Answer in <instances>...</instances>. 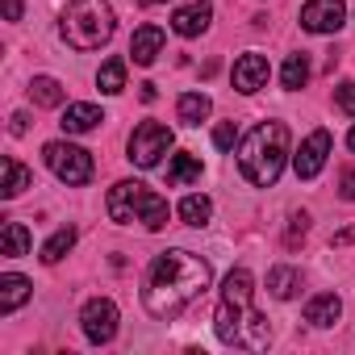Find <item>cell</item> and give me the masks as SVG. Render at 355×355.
<instances>
[{
    "label": "cell",
    "mask_w": 355,
    "mask_h": 355,
    "mask_svg": "<svg viewBox=\"0 0 355 355\" xmlns=\"http://www.w3.org/2000/svg\"><path fill=\"white\" fill-rule=\"evenodd\" d=\"M214 272L201 255L184 251V247H175V251H163L155 255L150 272H146V288H142V305L150 318L159 322H171V318H180L205 288H209Z\"/></svg>",
    "instance_id": "cell-1"
},
{
    "label": "cell",
    "mask_w": 355,
    "mask_h": 355,
    "mask_svg": "<svg viewBox=\"0 0 355 355\" xmlns=\"http://www.w3.org/2000/svg\"><path fill=\"white\" fill-rule=\"evenodd\" d=\"M288 163V125L284 121H259L239 142V171L255 189H272Z\"/></svg>",
    "instance_id": "cell-2"
},
{
    "label": "cell",
    "mask_w": 355,
    "mask_h": 355,
    "mask_svg": "<svg viewBox=\"0 0 355 355\" xmlns=\"http://www.w3.org/2000/svg\"><path fill=\"white\" fill-rule=\"evenodd\" d=\"M113 30H117V17L109 0H71L59 21V34L71 51H101L113 38Z\"/></svg>",
    "instance_id": "cell-3"
},
{
    "label": "cell",
    "mask_w": 355,
    "mask_h": 355,
    "mask_svg": "<svg viewBox=\"0 0 355 355\" xmlns=\"http://www.w3.org/2000/svg\"><path fill=\"white\" fill-rule=\"evenodd\" d=\"M105 209L117 226H130V222H142L146 230H163L167 226V201L159 193H150L142 180H121L109 189L105 197Z\"/></svg>",
    "instance_id": "cell-4"
},
{
    "label": "cell",
    "mask_w": 355,
    "mask_h": 355,
    "mask_svg": "<svg viewBox=\"0 0 355 355\" xmlns=\"http://www.w3.org/2000/svg\"><path fill=\"white\" fill-rule=\"evenodd\" d=\"M42 159H46V167L59 175L67 189H80V184L92 180V155L84 146H76V142H46Z\"/></svg>",
    "instance_id": "cell-5"
},
{
    "label": "cell",
    "mask_w": 355,
    "mask_h": 355,
    "mask_svg": "<svg viewBox=\"0 0 355 355\" xmlns=\"http://www.w3.org/2000/svg\"><path fill=\"white\" fill-rule=\"evenodd\" d=\"M171 142H175V134H171L163 121H142V125H134V134H130V163L142 167V171H150V167H159V159L171 150Z\"/></svg>",
    "instance_id": "cell-6"
},
{
    "label": "cell",
    "mask_w": 355,
    "mask_h": 355,
    "mask_svg": "<svg viewBox=\"0 0 355 355\" xmlns=\"http://www.w3.org/2000/svg\"><path fill=\"white\" fill-rule=\"evenodd\" d=\"M117 322H121V313H117V305H113L109 297H92V301L80 309V326H84V338H88L92 347L113 343Z\"/></svg>",
    "instance_id": "cell-7"
},
{
    "label": "cell",
    "mask_w": 355,
    "mask_h": 355,
    "mask_svg": "<svg viewBox=\"0 0 355 355\" xmlns=\"http://www.w3.org/2000/svg\"><path fill=\"white\" fill-rule=\"evenodd\" d=\"M343 21H347L343 0H309L301 9V30H309V34H338Z\"/></svg>",
    "instance_id": "cell-8"
},
{
    "label": "cell",
    "mask_w": 355,
    "mask_h": 355,
    "mask_svg": "<svg viewBox=\"0 0 355 355\" xmlns=\"http://www.w3.org/2000/svg\"><path fill=\"white\" fill-rule=\"evenodd\" d=\"M330 134L326 130H313L305 142H301V150L293 155V171H297V180H313V175L326 167V159H330Z\"/></svg>",
    "instance_id": "cell-9"
},
{
    "label": "cell",
    "mask_w": 355,
    "mask_h": 355,
    "mask_svg": "<svg viewBox=\"0 0 355 355\" xmlns=\"http://www.w3.org/2000/svg\"><path fill=\"white\" fill-rule=\"evenodd\" d=\"M230 76H234V88L251 96V92L268 88V76H272V67H268V59H263V55H255V51H251V55L234 59V71H230Z\"/></svg>",
    "instance_id": "cell-10"
},
{
    "label": "cell",
    "mask_w": 355,
    "mask_h": 355,
    "mask_svg": "<svg viewBox=\"0 0 355 355\" xmlns=\"http://www.w3.org/2000/svg\"><path fill=\"white\" fill-rule=\"evenodd\" d=\"M214 21V9H209V0H193V5L184 9H175L171 13V30L180 34V38H201Z\"/></svg>",
    "instance_id": "cell-11"
},
{
    "label": "cell",
    "mask_w": 355,
    "mask_h": 355,
    "mask_svg": "<svg viewBox=\"0 0 355 355\" xmlns=\"http://www.w3.org/2000/svg\"><path fill=\"white\" fill-rule=\"evenodd\" d=\"M159 55H163V30L159 26H138L134 38H130V59L138 67H150Z\"/></svg>",
    "instance_id": "cell-12"
},
{
    "label": "cell",
    "mask_w": 355,
    "mask_h": 355,
    "mask_svg": "<svg viewBox=\"0 0 355 355\" xmlns=\"http://www.w3.org/2000/svg\"><path fill=\"white\" fill-rule=\"evenodd\" d=\"M30 293H34V284H30L26 276H17V272H5V276H0V318L17 313V309L30 301Z\"/></svg>",
    "instance_id": "cell-13"
},
{
    "label": "cell",
    "mask_w": 355,
    "mask_h": 355,
    "mask_svg": "<svg viewBox=\"0 0 355 355\" xmlns=\"http://www.w3.org/2000/svg\"><path fill=\"white\" fill-rule=\"evenodd\" d=\"M105 121V113L96 109V105H88V101H80V105H67L63 109V134H88V130H96Z\"/></svg>",
    "instance_id": "cell-14"
},
{
    "label": "cell",
    "mask_w": 355,
    "mask_h": 355,
    "mask_svg": "<svg viewBox=\"0 0 355 355\" xmlns=\"http://www.w3.org/2000/svg\"><path fill=\"white\" fill-rule=\"evenodd\" d=\"M201 159L197 155H189V150H180V155H171V163H167V184L171 189H184V184H197L201 180Z\"/></svg>",
    "instance_id": "cell-15"
},
{
    "label": "cell",
    "mask_w": 355,
    "mask_h": 355,
    "mask_svg": "<svg viewBox=\"0 0 355 355\" xmlns=\"http://www.w3.org/2000/svg\"><path fill=\"white\" fill-rule=\"evenodd\" d=\"M338 313H343V301L334 293H318V297L305 301V322L309 326H334Z\"/></svg>",
    "instance_id": "cell-16"
},
{
    "label": "cell",
    "mask_w": 355,
    "mask_h": 355,
    "mask_svg": "<svg viewBox=\"0 0 355 355\" xmlns=\"http://www.w3.org/2000/svg\"><path fill=\"white\" fill-rule=\"evenodd\" d=\"M243 313H247V309H239V305H230V301H218V313H214V330H218V338H222L226 347H239Z\"/></svg>",
    "instance_id": "cell-17"
},
{
    "label": "cell",
    "mask_w": 355,
    "mask_h": 355,
    "mask_svg": "<svg viewBox=\"0 0 355 355\" xmlns=\"http://www.w3.org/2000/svg\"><path fill=\"white\" fill-rule=\"evenodd\" d=\"M251 293H255V280H251L247 268H234V272L222 280V301H230V305H239V309L251 305Z\"/></svg>",
    "instance_id": "cell-18"
},
{
    "label": "cell",
    "mask_w": 355,
    "mask_h": 355,
    "mask_svg": "<svg viewBox=\"0 0 355 355\" xmlns=\"http://www.w3.org/2000/svg\"><path fill=\"white\" fill-rule=\"evenodd\" d=\"M272 343V326L263 313H243V330H239V347H251V351H263Z\"/></svg>",
    "instance_id": "cell-19"
},
{
    "label": "cell",
    "mask_w": 355,
    "mask_h": 355,
    "mask_svg": "<svg viewBox=\"0 0 355 355\" xmlns=\"http://www.w3.org/2000/svg\"><path fill=\"white\" fill-rule=\"evenodd\" d=\"M175 214H180V222H184V226L201 230V226H209V218H214V201H209L205 193H189Z\"/></svg>",
    "instance_id": "cell-20"
},
{
    "label": "cell",
    "mask_w": 355,
    "mask_h": 355,
    "mask_svg": "<svg viewBox=\"0 0 355 355\" xmlns=\"http://www.w3.org/2000/svg\"><path fill=\"white\" fill-rule=\"evenodd\" d=\"M0 255H5V259L30 255V230L21 222H5V226H0Z\"/></svg>",
    "instance_id": "cell-21"
},
{
    "label": "cell",
    "mask_w": 355,
    "mask_h": 355,
    "mask_svg": "<svg viewBox=\"0 0 355 355\" xmlns=\"http://www.w3.org/2000/svg\"><path fill=\"white\" fill-rule=\"evenodd\" d=\"M63 96H67V88H63L55 76H34V80H30V101H34V105H42V109H59Z\"/></svg>",
    "instance_id": "cell-22"
},
{
    "label": "cell",
    "mask_w": 355,
    "mask_h": 355,
    "mask_svg": "<svg viewBox=\"0 0 355 355\" xmlns=\"http://www.w3.org/2000/svg\"><path fill=\"white\" fill-rule=\"evenodd\" d=\"M209 109H214V101L205 92H184L180 101H175V117H180L184 125H201L209 117Z\"/></svg>",
    "instance_id": "cell-23"
},
{
    "label": "cell",
    "mask_w": 355,
    "mask_h": 355,
    "mask_svg": "<svg viewBox=\"0 0 355 355\" xmlns=\"http://www.w3.org/2000/svg\"><path fill=\"white\" fill-rule=\"evenodd\" d=\"M30 184H34V171H30V167H21L17 159H5V184H0V197L13 201V197H21Z\"/></svg>",
    "instance_id": "cell-24"
},
{
    "label": "cell",
    "mask_w": 355,
    "mask_h": 355,
    "mask_svg": "<svg viewBox=\"0 0 355 355\" xmlns=\"http://www.w3.org/2000/svg\"><path fill=\"white\" fill-rule=\"evenodd\" d=\"M268 288H272L276 301H288V297H297V288H301V272L288 268V263H280V268L268 272Z\"/></svg>",
    "instance_id": "cell-25"
},
{
    "label": "cell",
    "mask_w": 355,
    "mask_h": 355,
    "mask_svg": "<svg viewBox=\"0 0 355 355\" xmlns=\"http://www.w3.org/2000/svg\"><path fill=\"white\" fill-rule=\"evenodd\" d=\"M96 88L109 92V96H117L125 88V59H105L101 71H96Z\"/></svg>",
    "instance_id": "cell-26"
},
{
    "label": "cell",
    "mask_w": 355,
    "mask_h": 355,
    "mask_svg": "<svg viewBox=\"0 0 355 355\" xmlns=\"http://www.w3.org/2000/svg\"><path fill=\"white\" fill-rule=\"evenodd\" d=\"M280 84H284L288 92L305 88V84H309V59H305V55H288L284 67H280Z\"/></svg>",
    "instance_id": "cell-27"
},
{
    "label": "cell",
    "mask_w": 355,
    "mask_h": 355,
    "mask_svg": "<svg viewBox=\"0 0 355 355\" xmlns=\"http://www.w3.org/2000/svg\"><path fill=\"white\" fill-rule=\"evenodd\" d=\"M76 239H80V234H76V226H63V230H55V234L46 239V247H42V263H59V259H63V255L76 247Z\"/></svg>",
    "instance_id": "cell-28"
},
{
    "label": "cell",
    "mask_w": 355,
    "mask_h": 355,
    "mask_svg": "<svg viewBox=\"0 0 355 355\" xmlns=\"http://www.w3.org/2000/svg\"><path fill=\"white\" fill-rule=\"evenodd\" d=\"M334 105H338L343 113H351V117H355V84H351V80L334 88Z\"/></svg>",
    "instance_id": "cell-29"
},
{
    "label": "cell",
    "mask_w": 355,
    "mask_h": 355,
    "mask_svg": "<svg viewBox=\"0 0 355 355\" xmlns=\"http://www.w3.org/2000/svg\"><path fill=\"white\" fill-rule=\"evenodd\" d=\"M234 142H239V130H234L230 121L214 130V146H218V150H234Z\"/></svg>",
    "instance_id": "cell-30"
},
{
    "label": "cell",
    "mask_w": 355,
    "mask_h": 355,
    "mask_svg": "<svg viewBox=\"0 0 355 355\" xmlns=\"http://www.w3.org/2000/svg\"><path fill=\"white\" fill-rule=\"evenodd\" d=\"M305 230H309V218H305V214H293V218H288V247H297V243L305 239Z\"/></svg>",
    "instance_id": "cell-31"
},
{
    "label": "cell",
    "mask_w": 355,
    "mask_h": 355,
    "mask_svg": "<svg viewBox=\"0 0 355 355\" xmlns=\"http://www.w3.org/2000/svg\"><path fill=\"white\" fill-rule=\"evenodd\" d=\"M21 9L26 0H5V21H21Z\"/></svg>",
    "instance_id": "cell-32"
},
{
    "label": "cell",
    "mask_w": 355,
    "mask_h": 355,
    "mask_svg": "<svg viewBox=\"0 0 355 355\" xmlns=\"http://www.w3.org/2000/svg\"><path fill=\"white\" fill-rule=\"evenodd\" d=\"M343 201H355V171H343Z\"/></svg>",
    "instance_id": "cell-33"
},
{
    "label": "cell",
    "mask_w": 355,
    "mask_h": 355,
    "mask_svg": "<svg viewBox=\"0 0 355 355\" xmlns=\"http://www.w3.org/2000/svg\"><path fill=\"white\" fill-rule=\"evenodd\" d=\"M355 243V226H347V230H338L334 239H330V247H351Z\"/></svg>",
    "instance_id": "cell-34"
},
{
    "label": "cell",
    "mask_w": 355,
    "mask_h": 355,
    "mask_svg": "<svg viewBox=\"0 0 355 355\" xmlns=\"http://www.w3.org/2000/svg\"><path fill=\"white\" fill-rule=\"evenodd\" d=\"M9 130H13V134L21 138V134L30 130V117H26V113H13V125H9Z\"/></svg>",
    "instance_id": "cell-35"
},
{
    "label": "cell",
    "mask_w": 355,
    "mask_h": 355,
    "mask_svg": "<svg viewBox=\"0 0 355 355\" xmlns=\"http://www.w3.org/2000/svg\"><path fill=\"white\" fill-rule=\"evenodd\" d=\"M347 146H351V150H355V125H351V134H347Z\"/></svg>",
    "instance_id": "cell-36"
},
{
    "label": "cell",
    "mask_w": 355,
    "mask_h": 355,
    "mask_svg": "<svg viewBox=\"0 0 355 355\" xmlns=\"http://www.w3.org/2000/svg\"><path fill=\"white\" fill-rule=\"evenodd\" d=\"M142 5H167V0H142Z\"/></svg>",
    "instance_id": "cell-37"
}]
</instances>
